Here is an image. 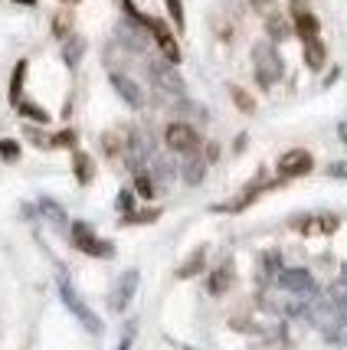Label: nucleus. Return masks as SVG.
Segmentation results:
<instances>
[{
	"mask_svg": "<svg viewBox=\"0 0 347 350\" xmlns=\"http://www.w3.org/2000/svg\"><path fill=\"white\" fill-rule=\"evenodd\" d=\"M253 69H256V82L262 89H272L282 79V56L275 53L272 43H259L253 49Z\"/></svg>",
	"mask_w": 347,
	"mask_h": 350,
	"instance_id": "f257e3e1",
	"label": "nucleus"
},
{
	"mask_svg": "<svg viewBox=\"0 0 347 350\" xmlns=\"http://www.w3.org/2000/svg\"><path fill=\"white\" fill-rule=\"evenodd\" d=\"M73 243H76L79 252L95 256V259H112V256H115V245L105 243V239H99V236L92 232L89 223H82V219L73 223Z\"/></svg>",
	"mask_w": 347,
	"mask_h": 350,
	"instance_id": "f03ea898",
	"label": "nucleus"
},
{
	"mask_svg": "<svg viewBox=\"0 0 347 350\" xmlns=\"http://www.w3.org/2000/svg\"><path fill=\"white\" fill-rule=\"evenodd\" d=\"M164 144L170 148L174 154H196L200 151V135H196L190 124H183V122H170L164 128Z\"/></svg>",
	"mask_w": 347,
	"mask_h": 350,
	"instance_id": "7ed1b4c3",
	"label": "nucleus"
},
{
	"mask_svg": "<svg viewBox=\"0 0 347 350\" xmlns=\"http://www.w3.org/2000/svg\"><path fill=\"white\" fill-rule=\"evenodd\" d=\"M60 295H62V301H66V308H69V311H73V314L86 324V331H92V334H99V331H102V321H99L89 308H86V301H82L76 291H73V285H69L66 278L60 282Z\"/></svg>",
	"mask_w": 347,
	"mask_h": 350,
	"instance_id": "20e7f679",
	"label": "nucleus"
},
{
	"mask_svg": "<svg viewBox=\"0 0 347 350\" xmlns=\"http://www.w3.org/2000/svg\"><path fill=\"white\" fill-rule=\"evenodd\" d=\"M311 164H315L311 151H305V148L285 151L282 157H279V177H282V180H288V177H302V174L311 170Z\"/></svg>",
	"mask_w": 347,
	"mask_h": 350,
	"instance_id": "39448f33",
	"label": "nucleus"
},
{
	"mask_svg": "<svg viewBox=\"0 0 347 350\" xmlns=\"http://www.w3.org/2000/svg\"><path fill=\"white\" fill-rule=\"evenodd\" d=\"M292 20H295V33L305 40H315L321 27H318V16L311 14V7H308V0H292Z\"/></svg>",
	"mask_w": 347,
	"mask_h": 350,
	"instance_id": "423d86ee",
	"label": "nucleus"
},
{
	"mask_svg": "<svg viewBox=\"0 0 347 350\" xmlns=\"http://www.w3.org/2000/svg\"><path fill=\"white\" fill-rule=\"evenodd\" d=\"M144 27H148V30L154 33V43L161 46V53H164V59H167V62H174V66H177V62H181V46H177V40H174V33L167 30L164 23H161V20H151V16L144 20Z\"/></svg>",
	"mask_w": 347,
	"mask_h": 350,
	"instance_id": "0eeeda50",
	"label": "nucleus"
},
{
	"mask_svg": "<svg viewBox=\"0 0 347 350\" xmlns=\"http://www.w3.org/2000/svg\"><path fill=\"white\" fill-rule=\"evenodd\" d=\"M337 226H341L337 216H305L295 223L302 236H331V232H337Z\"/></svg>",
	"mask_w": 347,
	"mask_h": 350,
	"instance_id": "6e6552de",
	"label": "nucleus"
},
{
	"mask_svg": "<svg viewBox=\"0 0 347 350\" xmlns=\"http://www.w3.org/2000/svg\"><path fill=\"white\" fill-rule=\"evenodd\" d=\"M279 288H288L305 298L308 291H315V282H311V275L305 272V269H288V272L279 275Z\"/></svg>",
	"mask_w": 347,
	"mask_h": 350,
	"instance_id": "1a4fd4ad",
	"label": "nucleus"
},
{
	"mask_svg": "<svg viewBox=\"0 0 347 350\" xmlns=\"http://www.w3.org/2000/svg\"><path fill=\"white\" fill-rule=\"evenodd\" d=\"M151 79L164 92H170V95H183V79L174 72V62H167V66H151Z\"/></svg>",
	"mask_w": 347,
	"mask_h": 350,
	"instance_id": "9d476101",
	"label": "nucleus"
},
{
	"mask_svg": "<svg viewBox=\"0 0 347 350\" xmlns=\"http://www.w3.org/2000/svg\"><path fill=\"white\" fill-rule=\"evenodd\" d=\"M112 85H115V92H118L121 98L128 102L131 108H144V92L138 89L135 82L128 76H118V72H112Z\"/></svg>",
	"mask_w": 347,
	"mask_h": 350,
	"instance_id": "9b49d317",
	"label": "nucleus"
},
{
	"mask_svg": "<svg viewBox=\"0 0 347 350\" xmlns=\"http://www.w3.org/2000/svg\"><path fill=\"white\" fill-rule=\"evenodd\" d=\"M315 321L328 331V327H337V321H344V314H341V308H337V301L334 298H321V301H315Z\"/></svg>",
	"mask_w": 347,
	"mask_h": 350,
	"instance_id": "f8f14e48",
	"label": "nucleus"
},
{
	"mask_svg": "<svg viewBox=\"0 0 347 350\" xmlns=\"http://www.w3.org/2000/svg\"><path fill=\"white\" fill-rule=\"evenodd\" d=\"M135 288H138V272L135 269H128V272L118 278V288H115V311H125L128 308V301L135 298Z\"/></svg>",
	"mask_w": 347,
	"mask_h": 350,
	"instance_id": "ddd939ff",
	"label": "nucleus"
},
{
	"mask_svg": "<svg viewBox=\"0 0 347 350\" xmlns=\"http://www.w3.org/2000/svg\"><path fill=\"white\" fill-rule=\"evenodd\" d=\"M203 265H207V249L200 245V249H194V252L177 265V278H194V275L203 272Z\"/></svg>",
	"mask_w": 347,
	"mask_h": 350,
	"instance_id": "4468645a",
	"label": "nucleus"
},
{
	"mask_svg": "<svg viewBox=\"0 0 347 350\" xmlns=\"http://www.w3.org/2000/svg\"><path fill=\"white\" fill-rule=\"evenodd\" d=\"M305 62H308V69H311V72H318V69L328 62V49H324V43H321V36L305 40Z\"/></svg>",
	"mask_w": 347,
	"mask_h": 350,
	"instance_id": "2eb2a0df",
	"label": "nucleus"
},
{
	"mask_svg": "<svg viewBox=\"0 0 347 350\" xmlns=\"http://www.w3.org/2000/svg\"><path fill=\"white\" fill-rule=\"evenodd\" d=\"M229 285H233V265L223 262L216 272H210V285L207 288H210V295H227Z\"/></svg>",
	"mask_w": 347,
	"mask_h": 350,
	"instance_id": "dca6fc26",
	"label": "nucleus"
},
{
	"mask_svg": "<svg viewBox=\"0 0 347 350\" xmlns=\"http://www.w3.org/2000/svg\"><path fill=\"white\" fill-rule=\"evenodd\" d=\"M82 53H86V40L82 36H66V46H62V59H66V66H76L79 59H82Z\"/></svg>",
	"mask_w": 347,
	"mask_h": 350,
	"instance_id": "f3484780",
	"label": "nucleus"
},
{
	"mask_svg": "<svg viewBox=\"0 0 347 350\" xmlns=\"http://www.w3.org/2000/svg\"><path fill=\"white\" fill-rule=\"evenodd\" d=\"M27 69H30V62L20 59L14 69V76H10V102H20V92H23V82H27Z\"/></svg>",
	"mask_w": 347,
	"mask_h": 350,
	"instance_id": "a211bd4d",
	"label": "nucleus"
},
{
	"mask_svg": "<svg viewBox=\"0 0 347 350\" xmlns=\"http://www.w3.org/2000/svg\"><path fill=\"white\" fill-rule=\"evenodd\" d=\"M73 170H76L79 183H92V177H95V170H92V157L89 154H82V151L73 157Z\"/></svg>",
	"mask_w": 347,
	"mask_h": 350,
	"instance_id": "6ab92c4d",
	"label": "nucleus"
},
{
	"mask_svg": "<svg viewBox=\"0 0 347 350\" xmlns=\"http://www.w3.org/2000/svg\"><path fill=\"white\" fill-rule=\"evenodd\" d=\"M16 108H20V115H27L30 122L36 124H49V111L40 105H33V102H16Z\"/></svg>",
	"mask_w": 347,
	"mask_h": 350,
	"instance_id": "aec40b11",
	"label": "nucleus"
},
{
	"mask_svg": "<svg viewBox=\"0 0 347 350\" xmlns=\"http://www.w3.org/2000/svg\"><path fill=\"white\" fill-rule=\"evenodd\" d=\"M203 174H207V161H203V157H194V161H187V167H183V180L200 183L203 180Z\"/></svg>",
	"mask_w": 347,
	"mask_h": 350,
	"instance_id": "412c9836",
	"label": "nucleus"
},
{
	"mask_svg": "<svg viewBox=\"0 0 347 350\" xmlns=\"http://www.w3.org/2000/svg\"><path fill=\"white\" fill-rule=\"evenodd\" d=\"M69 30H73V10H60V14L53 16V33H56L60 40H66Z\"/></svg>",
	"mask_w": 347,
	"mask_h": 350,
	"instance_id": "4be33fe9",
	"label": "nucleus"
},
{
	"mask_svg": "<svg viewBox=\"0 0 347 350\" xmlns=\"http://www.w3.org/2000/svg\"><path fill=\"white\" fill-rule=\"evenodd\" d=\"M135 190L141 200H154V180L144 174V170H138L135 174Z\"/></svg>",
	"mask_w": 347,
	"mask_h": 350,
	"instance_id": "5701e85b",
	"label": "nucleus"
},
{
	"mask_svg": "<svg viewBox=\"0 0 347 350\" xmlns=\"http://www.w3.org/2000/svg\"><path fill=\"white\" fill-rule=\"evenodd\" d=\"M331 298L337 301V308H341V314H344V321H347V275H344V278H337V282H334Z\"/></svg>",
	"mask_w": 347,
	"mask_h": 350,
	"instance_id": "b1692460",
	"label": "nucleus"
},
{
	"mask_svg": "<svg viewBox=\"0 0 347 350\" xmlns=\"http://www.w3.org/2000/svg\"><path fill=\"white\" fill-rule=\"evenodd\" d=\"M229 95H233V102L240 105V111H246V115H253V111H256V102H253V98H249L240 85H229Z\"/></svg>",
	"mask_w": 347,
	"mask_h": 350,
	"instance_id": "393cba45",
	"label": "nucleus"
},
{
	"mask_svg": "<svg viewBox=\"0 0 347 350\" xmlns=\"http://www.w3.org/2000/svg\"><path fill=\"white\" fill-rule=\"evenodd\" d=\"M167 3V14H170V20H174V27L183 33V27H187V20H183V0H164Z\"/></svg>",
	"mask_w": 347,
	"mask_h": 350,
	"instance_id": "a878e982",
	"label": "nucleus"
},
{
	"mask_svg": "<svg viewBox=\"0 0 347 350\" xmlns=\"http://www.w3.org/2000/svg\"><path fill=\"white\" fill-rule=\"evenodd\" d=\"M102 141H105V154H108V157H118V154L128 148V141H118V135H105Z\"/></svg>",
	"mask_w": 347,
	"mask_h": 350,
	"instance_id": "bb28decb",
	"label": "nucleus"
},
{
	"mask_svg": "<svg viewBox=\"0 0 347 350\" xmlns=\"http://www.w3.org/2000/svg\"><path fill=\"white\" fill-rule=\"evenodd\" d=\"M0 157H3V161H16V157H20V144L10 141V137H3V141H0Z\"/></svg>",
	"mask_w": 347,
	"mask_h": 350,
	"instance_id": "cd10ccee",
	"label": "nucleus"
},
{
	"mask_svg": "<svg viewBox=\"0 0 347 350\" xmlns=\"http://www.w3.org/2000/svg\"><path fill=\"white\" fill-rule=\"evenodd\" d=\"M49 144L53 148H73L76 144V131H60L56 137H49Z\"/></svg>",
	"mask_w": 347,
	"mask_h": 350,
	"instance_id": "c85d7f7f",
	"label": "nucleus"
},
{
	"mask_svg": "<svg viewBox=\"0 0 347 350\" xmlns=\"http://www.w3.org/2000/svg\"><path fill=\"white\" fill-rule=\"evenodd\" d=\"M249 3H253L262 16H275V10H279V3H275V0H249Z\"/></svg>",
	"mask_w": 347,
	"mask_h": 350,
	"instance_id": "c756f323",
	"label": "nucleus"
},
{
	"mask_svg": "<svg viewBox=\"0 0 347 350\" xmlns=\"http://www.w3.org/2000/svg\"><path fill=\"white\" fill-rule=\"evenodd\" d=\"M328 177H334V180H347V161L331 164V167H328Z\"/></svg>",
	"mask_w": 347,
	"mask_h": 350,
	"instance_id": "7c9ffc66",
	"label": "nucleus"
},
{
	"mask_svg": "<svg viewBox=\"0 0 347 350\" xmlns=\"http://www.w3.org/2000/svg\"><path fill=\"white\" fill-rule=\"evenodd\" d=\"M131 206H135V200H131V193H128V190H121V197H118V210H121V213H131Z\"/></svg>",
	"mask_w": 347,
	"mask_h": 350,
	"instance_id": "2f4dec72",
	"label": "nucleus"
},
{
	"mask_svg": "<svg viewBox=\"0 0 347 350\" xmlns=\"http://www.w3.org/2000/svg\"><path fill=\"white\" fill-rule=\"evenodd\" d=\"M341 137H344V144H347V124H341Z\"/></svg>",
	"mask_w": 347,
	"mask_h": 350,
	"instance_id": "473e14b6",
	"label": "nucleus"
},
{
	"mask_svg": "<svg viewBox=\"0 0 347 350\" xmlns=\"http://www.w3.org/2000/svg\"><path fill=\"white\" fill-rule=\"evenodd\" d=\"M16 3H30V7H33V3H36V0H16Z\"/></svg>",
	"mask_w": 347,
	"mask_h": 350,
	"instance_id": "72a5a7b5",
	"label": "nucleus"
},
{
	"mask_svg": "<svg viewBox=\"0 0 347 350\" xmlns=\"http://www.w3.org/2000/svg\"><path fill=\"white\" fill-rule=\"evenodd\" d=\"M62 3H79V0H62Z\"/></svg>",
	"mask_w": 347,
	"mask_h": 350,
	"instance_id": "f704fd0d",
	"label": "nucleus"
}]
</instances>
